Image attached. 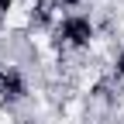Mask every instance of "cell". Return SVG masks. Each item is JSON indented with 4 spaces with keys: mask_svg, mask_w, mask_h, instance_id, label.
Instances as JSON below:
<instances>
[{
    "mask_svg": "<svg viewBox=\"0 0 124 124\" xmlns=\"http://www.w3.org/2000/svg\"><path fill=\"white\" fill-rule=\"evenodd\" d=\"M0 97H4V100H21L24 97V79L14 69H4V72H0Z\"/></svg>",
    "mask_w": 124,
    "mask_h": 124,
    "instance_id": "7a4b0ae2",
    "label": "cell"
},
{
    "mask_svg": "<svg viewBox=\"0 0 124 124\" xmlns=\"http://www.w3.org/2000/svg\"><path fill=\"white\" fill-rule=\"evenodd\" d=\"M117 72H124V55H121V59H117Z\"/></svg>",
    "mask_w": 124,
    "mask_h": 124,
    "instance_id": "3957f363",
    "label": "cell"
},
{
    "mask_svg": "<svg viewBox=\"0 0 124 124\" xmlns=\"http://www.w3.org/2000/svg\"><path fill=\"white\" fill-rule=\"evenodd\" d=\"M55 35H59V45H62V48H79V45L90 41L93 28H90L86 17H62L59 28H55Z\"/></svg>",
    "mask_w": 124,
    "mask_h": 124,
    "instance_id": "6da1fadb",
    "label": "cell"
}]
</instances>
